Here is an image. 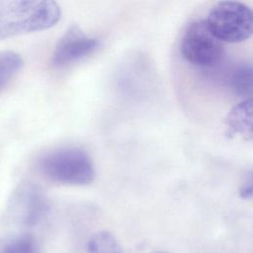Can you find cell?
Masks as SVG:
<instances>
[{"instance_id": "cell-2", "label": "cell", "mask_w": 253, "mask_h": 253, "mask_svg": "<svg viewBox=\"0 0 253 253\" xmlns=\"http://www.w3.org/2000/svg\"><path fill=\"white\" fill-rule=\"evenodd\" d=\"M38 168L44 178L62 185L84 186L95 178L91 158L83 149L74 146L45 152L39 158Z\"/></svg>"}, {"instance_id": "cell-7", "label": "cell", "mask_w": 253, "mask_h": 253, "mask_svg": "<svg viewBox=\"0 0 253 253\" xmlns=\"http://www.w3.org/2000/svg\"><path fill=\"white\" fill-rule=\"evenodd\" d=\"M230 134H238L245 139L252 138V99L243 100L235 105L225 119Z\"/></svg>"}, {"instance_id": "cell-4", "label": "cell", "mask_w": 253, "mask_h": 253, "mask_svg": "<svg viewBox=\"0 0 253 253\" xmlns=\"http://www.w3.org/2000/svg\"><path fill=\"white\" fill-rule=\"evenodd\" d=\"M180 50L189 63L199 67H213L224 54L222 42L211 34L206 20L193 21L186 27Z\"/></svg>"}, {"instance_id": "cell-10", "label": "cell", "mask_w": 253, "mask_h": 253, "mask_svg": "<svg viewBox=\"0 0 253 253\" xmlns=\"http://www.w3.org/2000/svg\"><path fill=\"white\" fill-rule=\"evenodd\" d=\"M88 253H123L116 237L109 231H99L88 241Z\"/></svg>"}, {"instance_id": "cell-11", "label": "cell", "mask_w": 253, "mask_h": 253, "mask_svg": "<svg viewBox=\"0 0 253 253\" xmlns=\"http://www.w3.org/2000/svg\"><path fill=\"white\" fill-rule=\"evenodd\" d=\"M3 253H37V244L33 236L22 235L10 241L4 247Z\"/></svg>"}, {"instance_id": "cell-5", "label": "cell", "mask_w": 253, "mask_h": 253, "mask_svg": "<svg viewBox=\"0 0 253 253\" xmlns=\"http://www.w3.org/2000/svg\"><path fill=\"white\" fill-rule=\"evenodd\" d=\"M100 45V40L86 35L79 26L73 24L57 42L51 63L55 67L70 65L92 54Z\"/></svg>"}, {"instance_id": "cell-3", "label": "cell", "mask_w": 253, "mask_h": 253, "mask_svg": "<svg viewBox=\"0 0 253 253\" xmlns=\"http://www.w3.org/2000/svg\"><path fill=\"white\" fill-rule=\"evenodd\" d=\"M211 34L221 42H241L253 32V13L249 6L238 1L217 2L206 20Z\"/></svg>"}, {"instance_id": "cell-8", "label": "cell", "mask_w": 253, "mask_h": 253, "mask_svg": "<svg viewBox=\"0 0 253 253\" xmlns=\"http://www.w3.org/2000/svg\"><path fill=\"white\" fill-rule=\"evenodd\" d=\"M233 93L243 100L251 99L253 90V69L249 62L238 65L230 78Z\"/></svg>"}, {"instance_id": "cell-1", "label": "cell", "mask_w": 253, "mask_h": 253, "mask_svg": "<svg viewBox=\"0 0 253 253\" xmlns=\"http://www.w3.org/2000/svg\"><path fill=\"white\" fill-rule=\"evenodd\" d=\"M59 5L50 0H1L0 42L44 31L60 20Z\"/></svg>"}, {"instance_id": "cell-6", "label": "cell", "mask_w": 253, "mask_h": 253, "mask_svg": "<svg viewBox=\"0 0 253 253\" xmlns=\"http://www.w3.org/2000/svg\"><path fill=\"white\" fill-rule=\"evenodd\" d=\"M9 209L11 214L16 218L33 225L45 215L48 205L46 197L38 185L32 182H23L13 191Z\"/></svg>"}, {"instance_id": "cell-12", "label": "cell", "mask_w": 253, "mask_h": 253, "mask_svg": "<svg viewBox=\"0 0 253 253\" xmlns=\"http://www.w3.org/2000/svg\"><path fill=\"white\" fill-rule=\"evenodd\" d=\"M240 197L242 199H251L252 197V173L249 171L245 175V180L240 187Z\"/></svg>"}, {"instance_id": "cell-9", "label": "cell", "mask_w": 253, "mask_h": 253, "mask_svg": "<svg viewBox=\"0 0 253 253\" xmlns=\"http://www.w3.org/2000/svg\"><path fill=\"white\" fill-rule=\"evenodd\" d=\"M24 60L16 51H0V91H2L22 70Z\"/></svg>"}]
</instances>
